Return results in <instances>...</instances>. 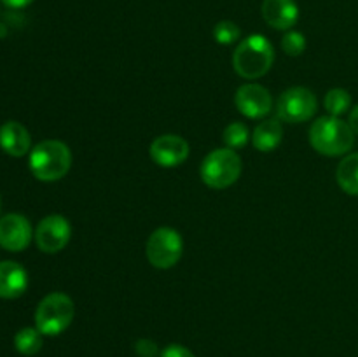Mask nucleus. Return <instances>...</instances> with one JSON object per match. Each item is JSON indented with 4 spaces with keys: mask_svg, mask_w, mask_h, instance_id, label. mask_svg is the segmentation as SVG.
I'll return each mask as SVG.
<instances>
[{
    "mask_svg": "<svg viewBox=\"0 0 358 357\" xmlns=\"http://www.w3.org/2000/svg\"><path fill=\"white\" fill-rule=\"evenodd\" d=\"M275 62V49L264 35H250L238 44L233 55L234 72L243 79H259L269 72Z\"/></svg>",
    "mask_w": 358,
    "mask_h": 357,
    "instance_id": "1",
    "label": "nucleus"
},
{
    "mask_svg": "<svg viewBox=\"0 0 358 357\" xmlns=\"http://www.w3.org/2000/svg\"><path fill=\"white\" fill-rule=\"evenodd\" d=\"M310 142L317 153L336 158L352 150L355 133L343 119L336 115H324L311 125Z\"/></svg>",
    "mask_w": 358,
    "mask_h": 357,
    "instance_id": "2",
    "label": "nucleus"
},
{
    "mask_svg": "<svg viewBox=\"0 0 358 357\" xmlns=\"http://www.w3.org/2000/svg\"><path fill=\"white\" fill-rule=\"evenodd\" d=\"M30 172L42 182H55L65 177L72 167V153L59 140H44L30 150Z\"/></svg>",
    "mask_w": 358,
    "mask_h": 357,
    "instance_id": "3",
    "label": "nucleus"
},
{
    "mask_svg": "<svg viewBox=\"0 0 358 357\" xmlns=\"http://www.w3.org/2000/svg\"><path fill=\"white\" fill-rule=\"evenodd\" d=\"M76 307L72 298L63 293H51L35 310V328L45 336H58L72 324Z\"/></svg>",
    "mask_w": 358,
    "mask_h": 357,
    "instance_id": "4",
    "label": "nucleus"
},
{
    "mask_svg": "<svg viewBox=\"0 0 358 357\" xmlns=\"http://www.w3.org/2000/svg\"><path fill=\"white\" fill-rule=\"evenodd\" d=\"M201 181L212 189H226L233 186L241 175V158L238 156L236 150L215 149L203 160L201 168Z\"/></svg>",
    "mask_w": 358,
    "mask_h": 357,
    "instance_id": "5",
    "label": "nucleus"
},
{
    "mask_svg": "<svg viewBox=\"0 0 358 357\" xmlns=\"http://www.w3.org/2000/svg\"><path fill=\"white\" fill-rule=\"evenodd\" d=\"M182 252H184V240L173 227H157L147 240L145 254L154 268H171L180 261Z\"/></svg>",
    "mask_w": 358,
    "mask_h": 357,
    "instance_id": "6",
    "label": "nucleus"
},
{
    "mask_svg": "<svg viewBox=\"0 0 358 357\" xmlns=\"http://www.w3.org/2000/svg\"><path fill=\"white\" fill-rule=\"evenodd\" d=\"M317 97L308 88H289L283 91L276 104V114L285 122H304L317 112Z\"/></svg>",
    "mask_w": 358,
    "mask_h": 357,
    "instance_id": "7",
    "label": "nucleus"
},
{
    "mask_svg": "<svg viewBox=\"0 0 358 357\" xmlns=\"http://www.w3.org/2000/svg\"><path fill=\"white\" fill-rule=\"evenodd\" d=\"M70 234H72V226L69 220L63 216L52 214L38 223L37 230H35V241L42 252L56 254L66 247V244L70 241Z\"/></svg>",
    "mask_w": 358,
    "mask_h": 357,
    "instance_id": "8",
    "label": "nucleus"
},
{
    "mask_svg": "<svg viewBox=\"0 0 358 357\" xmlns=\"http://www.w3.org/2000/svg\"><path fill=\"white\" fill-rule=\"evenodd\" d=\"M234 104L245 118L261 119L271 111L273 98L264 86L248 83L238 88L236 94H234Z\"/></svg>",
    "mask_w": 358,
    "mask_h": 357,
    "instance_id": "9",
    "label": "nucleus"
},
{
    "mask_svg": "<svg viewBox=\"0 0 358 357\" xmlns=\"http://www.w3.org/2000/svg\"><path fill=\"white\" fill-rule=\"evenodd\" d=\"M150 158L163 168H175L189 158V144L178 135H161L150 144Z\"/></svg>",
    "mask_w": 358,
    "mask_h": 357,
    "instance_id": "10",
    "label": "nucleus"
},
{
    "mask_svg": "<svg viewBox=\"0 0 358 357\" xmlns=\"http://www.w3.org/2000/svg\"><path fill=\"white\" fill-rule=\"evenodd\" d=\"M31 226L20 214H7L0 219V245L10 252H21L30 245Z\"/></svg>",
    "mask_w": 358,
    "mask_h": 357,
    "instance_id": "11",
    "label": "nucleus"
},
{
    "mask_svg": "<svg viewBox=\"0 0 358 357\" xmlns=\"http://www.w3.org/2000/svg\"><path fill=\"white\" fill-rule=\"evenodd\" d=\"M262 18L276 30H290L299 20V7L296 0H264Z\"/></svg>",
    "mask_w": 358,
    "mask_h": 357,
    "instance_id": "12",
    "label": "nucleus"
},
{
    "mask_svg": "<svg viewBox=\"0 0 358 357\" xmlns=\"http://www.w3.org/2000/svg\"><path fill=\"white\" fill-rule=\"evenodd\" d=\"M28 273L20 262L2 261L0 262V298L3 300H16L27 290Z\"/></svg>",
    "mask_w": 358,
    "mask_h": 357,
    "instance_id": "13",
    "label": "nucleus"
},
{
    "mask_svg": "<svg viewBox=\"0 0 358 357\" xmlns=\"http://www.w3.org/2000/svg\"><path fill=\"white\" fill-rule=\"evenodd\" d=\"M0 147L9 156L21 158L30 150L31 139L28 130L17 121H7L0 126Z\"/></svg>",
    "mask_w": 358,
    "mask_h": 357,
    "instance_id": "14",
    "label": "nucleus"
},
{
    "mask_svg": "<svg viewBox=\"0 0 358 357\" xmlns=\"http://www.w3.org/2000/svg\"><path fill=\"white\" fill-rule=\"evenodd\" d=\"M283 128L278 122V119H268V121L261 122L257 128L254 130L252 135V144L261 153H271L276 147L282 144Z\"/></svg>",
    "mask_w": 358,
    "mask_h": 357,
    "instance_id": "15",
    "label": "nucleus"
},
{
    "mask_svg": "<svg viewBox=\"0 0 358 357\" xmlns=\"http://www.w3.org/2000/svg\"><path fill=\"white\" fill-rule=\"evenodd\" d=\"M339 188L352 196H358V153L348 154L336 170Z\"/></svg>",
    "mask_w": 358,
    "mask_h": 357,
    "instance_id": "16",
    "label": "nucleus"
},
{
    "mask_svg": "<svg viewBox=\"0 0 358 357\" xmlns=\"http://www.w3.org/2000/svg\"><path fill=\"white\" fill-rule=\"evenodd\" d=\"M14 346L23 356H35L42 349V332L37 328H23L14 336Z\"/></svg>",
    "mask_w": 358,
    "mask_h": 357,
    "instance_id": "17",
    "label": "nucleus"
},
{
    "mask_svg": "<svg viewBox=\"0 0 358 357\" xmlns=\"http://www.w3.org/2000/svg\"><path fill=\"white\" fill-rule=\"evenodd\" d=\"M324 105L325 111L329 112V115L339 118V115L348 112V108L352 107V97H350L348 91L343 90V88H334V90H331L325 94Z\"/></svg>",
    "mask_w": 358,
    "mask_h": 357,
    "instance_id": "18",
    "label": "nucleus"
},
{
    "mask_svg": "<svg viewBox=\"0 0 358 357\" xmlns=\"http://www.w3.org/2000/svg\"><path fill=\"white\" fill-rule=\"evenodd\" d=\"M224 144H226L227 149H241V147H245L248 144V139H250V135H248V128L243 125V122H231L229 126H227L226 130H224Z\"/></svg>",
    "mask_w": 358,
    "mask_h": 357,
    "instance_id": "19",
    "label": "nucleus"
},
{
    "mask_svg": "<svg viewBox=\"0 0 358 357\" xmlns=\"http://www.w3.org/2000/svg\"><path fill=\"white\" fill-rule=\"evenodd\" d=\"M240 35L241 31L240 28H238V24L229 20L219 21V23L215 24V28H213V37H215V41L222 46L234 44V42L240 38Z\"/></svg>",
    "mask_w": 358,
    "mask_h": 357,
    "instance_id": "20",
    "label": "nucleus"
},
{
    "mask_svg": "<svg viewBox=\"0 0 358 357\" xmlns=\"http://www.w3.org/2000/svg\"><path fill=\"white\" fill-rule=\"evenodd\" d=\"M282 49L289 56H299L306 49V38L301 31H287L282 38Z\"/></svg>",
    "mask_w": 358,
    "mask_h": 357,
    "instance_id": "21",
    "label": "nucleus"
},
{
    "mask_svg": "<svg viewBox=\"0 0 358 357\" xmlns=\"http://www.w3.org/2000/svg\"><path fill=\"white\" fill-rule=\"evenodd\" d=\"M135 350L140 357H156L159 354L157 345L154 342H150V340H138L135 343Z\"/></svg>",
    "mask_w": 358,
    "mask_h": 357,
    "instance_id": "22",
    "label": "nucleus"
},
{
    "mask_svg": "<svg viewBox=\"0 0 358 357\" xmlns=\"http://www.w3.org/2000/svg\"><path fill=\"white\" fill-rule=\"evenodd\" d=\"M159 356L161 357H196L194 354L187 349V346L177 345V343H173V345H168L166 349L159 354Z\"/></svg>",
    "mask_w": 358,
    "mask_h": 357,
    "instance_id": "23",
    "label": "nucleus"
},
{
    "mask_svg": "<svg viewBox=\"0 0 358 357\" xmlns=\"http://www.w3.org/2000/svg\"><path fill=\"white\" fill-rule=\"evenodd\" d=\"M3 4H6L7 7H10V9H23V7L30 6L34 0H2Z\"/></svg>",
    "mask_w": 358,
    "mask_h": 357,
    "instance_id": "24",
    "label": "nucleus"
},
{
    "mask_svg": "<svg viewBox=\"0 0 358 357\" xmlns=\"http://www.w3.org/2000/svg\"><path fill=\"white\" fill-rule=\"evenodd\" d=\"M350 128L353 130V133L358 135V105L352 108V112H350V121H348Z\"/></svg>",
    "mask_w": 358,
    "mask_h": 357,
    "instance_id": "25",
    "label": "nucleus"
},
{
    "mask_svg": "<svg viewBox=\"0 0 358 357\" xmlns=\"http://www.w3.org/2000/svg\"><path fill=\"white\" fill-rule=\"evenodd\" d=\"M0 206H2V202H0Z\"/></svg>",
    "mask_w": 358,
    "mask_h": 357,
    "instance_id": "26",
    "label": "nucleus"
}]
</instances>
